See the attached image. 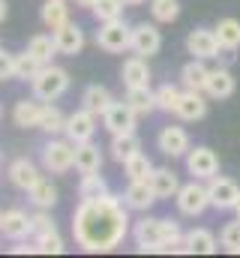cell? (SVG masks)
I'll use <instances>...</instances> for the list:
<instances>
[{"label":"cell","mask_w":240,"mask_h":258,"mask_svg":"<svg viewBox=\"0 0 240 258\" xmlns=\"http://www.w3.org/2000/svg\"><path fill=\"white\" fill-rule=\"evenodd\" d=\"M129 234V207L123 195H96L81 198L72 213V237L84 252H111Z\"/></svg>","instance_id":"cell-1"},{"label":"cell","mask_w":240,"mask_h":258,"mask_svg":"<svg viewBox=\"0 0 240 258\" xmlns=\"http://www.w3.org/2000/svg\"><path fill=\"white\" fill-rule=\"evenodd\" d=\"M42 99L36 102V99H18L15 102V108H12V120H15V126L21 129H39V120H42Z\"/></svg>","instance_id":"cell-21"},{"label":"cell","mask_w":240,"mask_h":258,"mask_svg":"<svg viewBox=\"0 0 240 258\" xmlns=\"http://www.w3.org/2000/svg\"><path fill=\"white\" fill-rule=\"evenodd\" d=\"M186 171L195 180H210L213 174H219V156L210 147H204V144L189 147V153H186Z\"/></svg>","instance_id":"cell-7"},{"label":"cell","mask_w":240,"mask_h":258,"mask_svg":"<svg viewBox=\"0 0 240 258\" xmlns=\"http://www.w3.org/2000/svg\"><path fill=\"white\" fill-rule=\"evenodd\" d=\"M39 129H42V132H48V135H63V129H66V114L60 111L57 105L45 102V108H42V120H39Z\"/></svg>","instance_id":"cell-34"},{"label":"cell","mask_w":240,"mask_h":258,"mask_svg":"<svg viewBox=\"0 0 240 258\" xmlns=\"http://www.w3.org/2000/svg\"><path fill=\"white\" fill-rule=\"evenodd\" d=\"M150 186H153V192H156L159 201H165V198H174V195H177L180 180H177V174H174L171 168H153Z\"/></svg>","instance_id":"cell-25"},{"label":"cell","mask_w":240,"mask_h":258,"mask_svg":"<svg viewBox=\"0 0 240 258\" xmlns=\"http://www.w3.org/2000/svg\"><path fill=\"white\" fill-rule=\"evenodd\" d=\"M111 102H114V96H111V90L102 87V84H90V87H84V93H81V108L93 111L96 117H102V114L111 108Z\"/></svg>","instance_id":"cell-22"},{"label":"cell","mask_w":240,"mask_h":258,"mask_svg":"<svg viewBox=\"0 0 240 258\" xmlns=\"http://www.w3.org/2000/svg\"><path fill=\"white\" fill-rule=\"evenodd\" d=\"M234 216L240 219V198H237V204H234Z\"/></svg>","instance_id":"cell-48"},{"label":"cell","mask_w":240,"mask_h":258,"mask_svg":"<svg viewBox=\"0 0 240 258\" xmlns=\"http://www.w3.org/2000/svg\"><path fill=\"white\" fill-rule=\"evenodd\" d=\"M27 195H30L33 207H42V210H51V207L57 204V186H54L51 180H45V177H42L36 186H30Z\"/></svg>","instance_id":"cell-31"},{"label":"cell","mask_w":240,"mask_h":258,"mask_svg":"<svg viewBox=\"0 0 240 258\" xmlns=\"http://www.w3.org/2000/svg\"><path fill=\"white\" fill-rule=\"evenodd\" d=\"M42 66H45V63H39L30 51L15 54V78H18V81H33V78H36V72H39Z\"/></svg>","instance_id":"cell-38"},{"label":"cell","mask_w":240,"mask_h":258,"mask_svg":"<svg viewBox=\"0 0 240 258\" xmlns=\"http://www.w3.org/2000/svg\"><path fill=\"white\" fill-rule=\"evenodd\" d=\"M174 114L186 123H195L207 114V99H204V90H180V99L174 105Z\"/></svg>","instance_id":"cell-16"},{"label":"cell","mask_w":240,"mask_h":258,"mask_svg":"<svg viewBox=\"0 0 240 258\" xmlns=\"http://www.w3.org/2000/svg\"><path fill=\"white\" fill-rule=\"evenodd\" d=\"M111 159L114 162H126L129 156H135L138 150H141V138L135 135V132H123V135H111Z\"/></svg>","instance_id":"cell-27"},{"label":"cell","mask_w":240,"mask_h":258,"mask_svg":"<svg viewBox=\"0 0 240 258\" xmlns=\"http://www.w3.org/2000/svg\"><path fill=\"white\" fill-rule=\"evenodd\" d=\"M75 168H78L81 174H87V171H99V168H102V150L93 144V138L75 144Z\"/></svg>","instance_id":"cell-23"},{"label":"cell","mask_w":240,"mask_h":258,"mask_svg":"<svg viewBox=\"0 0 240 258\" xmlns=\"http://www.w3.org/2000/svg\"><path fill=\"white\" fill-rule=\"evenodd\" d=\"M150 15L156 24H171L180 18V0H150Z\"/></svg>","instance_id":"cell-35"},{"label":"cell","mask_w":240,"mask_h":258,"mask_svg":"<svg viewBox=\"0 0 240 258\" xmlns=\"http://www.w3.org/2000/svg\"><path fill=\"white\" fill-rule=\"evenodd\" d=\"M51 36H54L57 54L75 57V54H81V48H84V30H81L78 24H72V21H66L63 27H57V30H54Z\"/></svg>","instance_id":"cell-18"},{"label":"cell","mask_w":240,"mask_h":258,"mask_svg":"<svg viewBox=\"0 0 240 258\" xmlns=\"http://www.w3.org/2000/svg\"><path fill=\"white\" fill-rule=\"evenodd\" d=\"M150 66H147V57H129V60H123L120 66V81H123V87H150Z\"/></svg>","instance_id":"cell-20"},{"label":"cell","mask_w":240,"mask_h":258,"mask_svg":"<svg viewBox=\"0 0 240 258\" xmlns=\"http://www.w3.org/2000/svg\"><path fill=\"white\" fill-rule=\"evenodd\" d=\"M183 240H186L189 255H213L216 246H219L216 237H213V231H207V228H192V231L183 234Z\"/></svg>","instance_id":"cell-24"},{"label":"cell","mask_w":240,"mask_h":258,"mask_svg":"<svg viewBox=\"0 0 240 258\" xmlns=\"http://www.w3.org/2000/svg\"><path fill=\"white\" fill-rule=\"evenodd\" d=\"M108 192V183L99 171H87L81 174V183H78V195L81 198H96V195H105Z\"/></svg>","instance_id":"cell-36"},{"label":"cell","mask_w":240,"mask_h":258,"mask_svg":"<svg viewBox=\"0 0 240 258\" xmlns=\"http://www.w3.org/2000/svg\"><path fill=\"white\" fill-rule=\"evenodd\" d=\"M207 75H210V69L204 66V60L192 57L189 63H183V69H180V84H183L186 90H204Z\"/></svg>","instance_id":"cell-26"},{"label":"cell","mask_w":240,"mask_h":258,"mask_svg":"<svg viewBox=\"0 0 240 258\" xmlns=\"http://www.w3.org/2000/svg\"><path fill=\"white\" fill-rule=\"evenodd\" d=\"M234 90H237V78L231 75V69H210V75H207V84H204V93L210 96V99H228V96H234Z\"/></svg>","instance_id":"cell-19"},{"label":"cell","mask_w":240,"mask_h":258,"mask_svg":"<svg viewBox=\"0 0 240 258\" xmlns=\"http://www.w3.org/2000/svg\"><path fill=\"white\" fill-rule=\"evenodd\" d=\"M123 171H126L129 180H150V174H153V162L138 150L135 156H129V159L123 162Z\"/></svg>","instance_id":"cell-33"},{"label":"cell","mask_w":240,"mask_h":258,"mask_svg":"<svg viewBox=\"0 0 240 258\" xmlns=\"http://www.w3.org/2000/svg\"><path fill=\"white\" fill-rule=\"evenodd\" d=\"M27 51L39 60V63H51V57L57 54V45H54V36L48 33H36L30 42H27Z\"/></svg>","instance_id":"cell-32"},{"label":"cell","mask_w":240,"mask_h":258,"mask_svg":"<svg viewBox=\"0 0 240 258\" xmlns=\"http://www.w3.org/2000/svg\"><path fill=\"white\" fill-rule=\"evenodd\" d=\"M96 45L108 54H123L132 48V27L114 18V21H99V30H96Z\"/></svg>","instance_id":"cell-3"},{"label":"cell","mask_w":240,"mask_h":258,"mask_svg":"<svg viewBox=\"0 0 240 258\" xmlns=\"http://www.w3.org/2000/svg\"><path fill=\"white\" fill-rule=\"evenodd\" d=\"M39 18H42V24L54 33L57 27H63V24L69 21V6H66V0H45Z\"/></svg>","instance_id":"cell-29"},{"label":"cell","mask_w":240,"mask_h":258,"mask_svg":"<svg viewBox=\"0 0 240 258\" xmlns=\"http://www.w3.org/2000/svg\"><path fill=\"white\" fill-rule=\"evenodd\" d=\"M156 147H159L162 156H168V159H180V156L189 153L192 141H189V132H186L183 126H162V132L156 135Z\"/></svg>","instance_id":"cell-11"},{"label":"cell","mask_w":240,"mask_h":258,"mask_svg":"<svg viewBox=\"0 0 240 258\" xmlns=\"http://www.w3.org/2000/svg\"><path fill=\"white\" fill-rule=\"evenodd\" d=\"M132 240L138 246V252H165L162 246V219L156 216H144L132 225Z\"/></svg>","instance_id":"cell-6"},{"label":"cell","mask_w":240,"mask_h":258,"mask_svg":"<svg viewBox=\"0 0 240 258\" xmlns=\"http://www.w3.org/2000/svg\"><path fill=\"white\" fill-rule=\"evenodd\" d=\"M156 201H159V198L153 192L150 180H129V186H126V192H123V204H126L129 210H138V213H147Z\"/></svg>","instance_id":"cell-17"},{"label":"cell","mask_w":240,"mask_h":258,"mask_svg":"<svg viewBox=\"0 0 240 258\" xmlns=\"http://www.w3.org/2000/svg\"><path fill=\"white\" fill-rule=\"evenodd\" d=\"M0 234L6 237V240H27L30 234H33V219L24 213V210H18V207H12V210H3V219H0Z\"/></svg>","instance_id":"cell-14"},{"label":"cell","mask_w":240,"mask_h":258,"mask_svg":"<svg viewBox=\"0 0 240 258\" xmlns=\"http://www.w3.org/2000/svg\"><path fill=\"white\" fill-rule=\"evenodd\" d=\"M174 201H177V210L183 216H201L207 207H210V195H207V186L201 183V180H189V183H180L177 195H174Z\"/></svg>","instance_id":"cell-5"},{"label":"cell","mask_w":240,"mask_h":258,"mask_svg":"<svg viewBox=\"0 0 240 258\" xmlns=\"http://www.w3.org/2000/svg\"><path fill=\"white\" fill-rule=\"evenodd\" d=\"M75 6H81V9H90V6H93V0H75Z\"/></svg>","instance_id":"cell-46"},{"label":"cell","mask_w":240,"mask_h":258,"mask_svg":"<svg viewBox=\"0 0 240 258\" xmlns=\"http://www.w3.org/2000/svg\"><path fill=\"white\" fill-rule=\"evenodd\" d=\"M219 246H222L225 252H231V255H240V219L228 222V225L222 228V234H219Z\"/></svg>","instance_id":"cell-41"},{"label":"cell","mask_w":240,"mask_h":258,"mask_svg":"<svg viewBox=\"0 0 240 258\" xmlns=\"http://www.w3.org/2000/svg\"><path fill=\"white\" fill-rule=\"evenodd\" d=\"M33 240H36V249H39L42 255H60V252L66 249L57 228H54V231H42V234H36Z\"/></svg>","instance_id":"cell-40"},{"label":"cell","mask_w":240,"mask_h":258,"mask_svg":"<svg viewBox=\"0 0 240 258\" xmlns=\"http://www.w3.org/2000/svg\"><path fill=\"white\" fill-rule=\"evenodd\" d=\"M207 195H210V207L216 210H234L240 198V186L231 177H222V174H213L207 180Z\"/></svg>","instance_id":"cell-8"},{"label":"cell","mask_w":240,"mask_h":258,"mask_svg":"<svg viewBox=\"0 0 240 258\" xmlns=\"http://www.w3.org/2000/svg\"><path fill=\"white\" fill-rule=\"evenodd\" d=\"M42 168L48 174H66L75 168V144L69 138H51L42 147Z\"/></svg>","instance_id":"cell-4"},{"label":"cell","mask_w":240,"mask_h":258,"mask_svg":"<svg viewBox=\"0 0 240 258\" xmlns=\"http://www.w3.org/2000/svg\"><path fill=\"white\" fill-rule=\"evenodd\" d=\"M102 123H105V129L111 132V135H123V132H135V126H138V114L129 108V102L123 99V102H111V108L102 114Z\"/></svg>","instance_id":"cell-12"},{"label":"cell","mask_w":240,"mask_h":258,"mask_svg":"<svg viewBox=\"0 0 240 258\" xmlns=\"http://www.w3.org/2000/svg\"><path fill=\"white\" fill-rule=\"evenodd\" d=\"M69 72L63 69V66H54V63H45L39 72H36V78L30 81V87H33V96L36 99H42V102H54L60 99L66 90H69Z\"/></svg>","instance_id":"cell-2"},{"label":"cell","mask_w":240,"mask_h":258,"mask_svg":"<svg viewBox=\"0 0 240 258\" xmlns=\"http://www.w3.org/2000/svg\"><path fill=\"white\" fill-rule=\"evenodd\" d=\"M6 15H9V6H6V0H0V21H6Z\"/></svg>","instance_id":"cell-45"},{"label":"cell","mask_w":240,"mask_h":258,"mask_svg":"<svg viewBox=\"0 0 240 258\" xmlns=\"http://www.w3.org/2000/svg\"><path fill=\"white\" fill-rule=\"evenodd\" d=\"M126 6H141V3H147V0H123Z\"/></svg>","instance_id":"cell-47"},{"label":"cell","mask_w":240,"mask_h":258,"mask_svg":"<svg viewBox=\"0 0 240 258\" xmlns=\"http://www.w3.org/2000/svg\"><path fill=\"white\" fill-rule=\"evenodd\" d=\"M153 99H156V111L174 114V105H177V99H180V87L177 84H159L153 90Z\"/></svg>","instance_id":"cell-37"},{"label":"cell","mask_w":240,"mask_h":258,"mask_svg":"<svg viewBox=\"0 0 240 258\" xmlns=\"http://www.w3.org/2000/svg\"><path fill=\"white\" fill-rule=\"evenodd\" d=\"M12 252H15V255H30V252H39V249H36V240H33V243L18 240V246H12Z\"/></svg>","instance_id":"cell-44"},{"label":"cell","mask_w":240,"mask_h":258,"mask_svg":"<svg viewBox=\"0 0 240 258\" xmlns=\"http://www.w3.org/2000/svg\"><path fill=\"white\" fill-rule=\"evenodd\" d=\"M6 174H9V183H12L15 189H21V192H27L30 186H36V183L42 180V174H39L36 162H30L27 156L12 159V162H9V168H6Z\"/></svg>","instance_id":"cell-15"},{"label":"cell","mask_w":240,"mask_h":258,"mask_svg":"<svg viewBox=\"0 0 240 258\" xmlns=\"http://www.w3.org/2000/svg\"><path fill=\"white\" fill-rule=\"evenodd\" d=\"M123 0H93L90 12L96 15V21H114V18H123Z\"/></svg>","instance_id":"cell-39"},{"label":"cell","mask_w":240,"mask_h":258,"mask_svg":"<svg viewBox=\"0 0 240 258\" xmlns=\"http://www.w3.org/2000/svg\"><path fill=\"white\" fill-rule=\"evenodd\" d=\"M126 102L138 117H147L156 111V99H153L150 87H126Z\"/></svg>","instance_id":"cell-28"},{"label":"cell","mask_w":240,"mask_h":258,"mask_svg":"<svg viewBox=\"0 0 240 258\" xmlns=\"http://www.w3.org/2000/svg\"><path fill=\"white\" fill-rule=\"evenodd\" d=\"M186 51L198 60H213L219 57L222 45L216 39V30H207V27H195L189 36H186Z\"/></svg>","instance_id":"cell-10"},{"label":"cell","mask_w":240,"mask_h":258,"mask_svg":"<svg viewBox=\"0 0 240 258\" xmlns=\"http://www.w3.org/2000/svg\"><path fill=\"white\" fill-rule=\"evenodd\" d=\"M0 219H3V213H0Z\"/></svg>","instance_id":"cell-49"},{"label":"cell","mask_w":240,"mask_h":258,"mask_svg":"<svg viewBox=\"0 0 240 258\" xmlns=\"http://www.w3.org/2000/svg\"><path fill=\"white\" fill-rule=\"evenodd\" d=\"M213 30H216V39H219L222 51H237L240 48V21L237 18H222Z\"/></svg>","instance_id":"cell-30"},{"label":"cell","mask_w":240,"mask_h":258,"mask_svg":"<svg viewBox=\"0 0 240 258\" xmlns=\"http://www.w3.org/2000/svg\"><path fill=\"white\" fill-rule=\"evenodd\" d=\"M159 48H162V33H159L156 24L141 21V24L132 27V48H129L132 54H138V57H153V54H159Z\"/></svg>","instance_id":"cell-9"},{"label":"cell","mask_w":240,"mask_h":258,"mask_svg":"<svg viewBox=\"0 0 240 258\" xmlns=\"http://www.w3.org/2000/svg\"><path fill=\"white\" fill-rule=\"evenodd\" d=\"M9 78H15V54L0 48V81H9Z\"/></svg>","instance_id":"cell-43"},{"label":"cell","mask_w":240,"mask_h":258,"mask_svg":"<svg viewBox=\"0 0 240 258\" xmlns=\"http://www.w3.org/2000/svg\"><path fill=\"white\" fill-rule=\"evenodd\" d=\"M30 219H33V234H42V231H54L57 228L54 219L48 216V210H42V207H36V213Z\"/></svg>","instance_id":"cell-42"},{"label":"cell","mask_w":240,"mask_h":258,"mask_svg":"<svg viewBox=\"0 0 240 258\" xmlns=\"http://www.w3.org/2000/svg\"><path fill=\"white\" fill-rule=\"evenodd\" d=\"M96 114L93 111H87V108H78V111H72L69 117H66V129H63V135L72 141V144H81V141H90L93 138V132H96Z\"/></svg>","instance_id":"cell-13"}]
</instances>
